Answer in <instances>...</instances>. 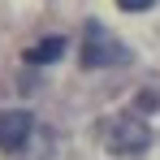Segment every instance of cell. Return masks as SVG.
Segmentation results:
<instances>
[{
    "instance_id": "cell-2",
    "label": "cell",
    "mask_w": 160,
    "mask_h": 160,
    "mask_svg": "<svg viewBox=\"0 0 160 160\" xmlns=\"http://www.w3.org/2000/svg\"><path fill=\"white\" fill-rule=\"evenodd\" d=\"M126 61H130V48H126L112 30L100 26V22H87V30H82V65H87V69L126 65Z\"/></svg>"
},
{
    "instance_id": "cell-4",
    "label": "cell",
    "mask_w": 160,
    "mask_h": 160,
    "mask_svg": "<svg viewBox=\"0 0 160 160\" xmlns=\"http://www.w3.org/2000/svg\"><path fill=\"white\" fill-rule=\"evenodd\" d=\"M56 56H65V35H48V39H39L35 48H26L30 65H52Z\"/></svg>"
},
{
    "instance_id": "cell-3",
    "label": "cell",
    "mask_w": 160,
    "mask_h": 160,
    "mask_svg": "<svg viewBox=\"0 0 160 160\" xmlns=\"http://www.w3.org/2000/svg\"><path fill=\"white\" fill-rule=\"evenodd\" d=\"M30 130H35L30 112H22V108H4V112H0V147H4V152H18L30 138Z\"/></svg>"
},
{
    "instance_id": "cell-5",
    "label": "cell",
    "mask_w": 160,
    "mask_h": 160,
    "mask_svg": "<svg viewBox=\"0 0 160 160\" xmlns=\"http://www.w3.org/2000/svg\"><path fill=\"white\" fill-rule=\"evenodd\" d=\"M117 4H121L126 13H143V9H152L156 0H117Z\"/></svg>"
},
{
    "instance_id": "cell-1",
    "label": "cell",
    "mask_w": 160,
    "mask_h": 160,
    "mask_svg": "<svg viewBox=\"0 0 160 160\" xmlns=\"http://www.w3.org/2000/svg\"><path fill=\"white\" fill-rule=\"evenodd\" d=\"M100 138L112 156H143L147 143H152V130L134 117V112H121V117H108L100 126Z\"/></svg>"
}]
</instances>
